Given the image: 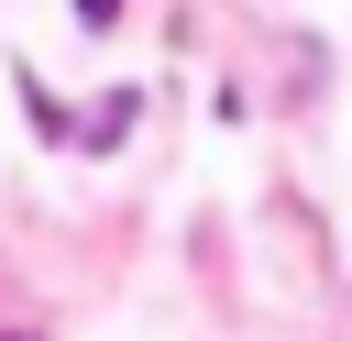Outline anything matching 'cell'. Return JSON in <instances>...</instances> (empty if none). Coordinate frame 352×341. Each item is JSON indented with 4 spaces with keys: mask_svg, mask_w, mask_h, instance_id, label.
Here are the masks:
<instances>
[{
    "mask_svg": "<svg viewBox=\"0 0 352 341\" xmlns=\"http://www.w3.org/2000/svg\"><path fill=\"white\" fill-rule=\"evenodd\" d=\"M77 22H88V33H110V22H121V0H77Z\"/></svg>",
    "mask_w": 352,
    "mask_h": 341,
    "instance_id": "obj_1",
    "label": "cell"
}]
</instances>
